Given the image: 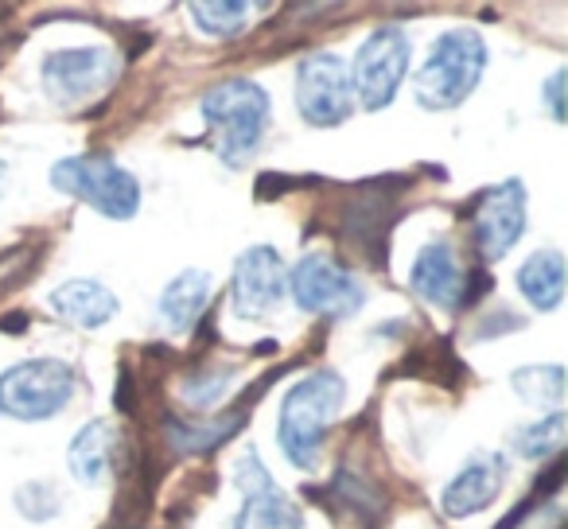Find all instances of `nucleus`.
I'll list each match as a JSON object with an SVG mask.
<instances>
[{
    "label": "nucleus",
    "mask_w": 568,
    "mask_h": 529,
    "mask_svg": "<svg viewBox=\"0 0 568 529\" xmlns=\"http://www.w3.org/2000/svg\"><path fill=\"white\" fill-rule=\"evenodd\" d=\"M343 401H347V382L335 370H312L281 397L276 444H281L288 464L301 471L320 467V448H324Z\"/></svg>",
    "instance_id": "nucleus-1"
},
{
    "label": "nucleus",
    "mask_w": 568,
    "mask_h": 529,
    "mask_svg": "<svg viewBox=\"0 0 568 529\" xmlns=\"http://www.w3.org/2000/svg\"><path fill=\"white\" fill-rule=\"evenodd\" d=\"M199 113H203L206 129H211L214 156L237 172V167H245L257 156L273 102H268V90L257 87V82L226 79L206 90L203 102H199Z\"/></svg>",
    "instance_id": "nucleus-2"
},
{
    "label": "nucleus",
    "mask_w": 568,
    "mask_h": 529,
    "mask_svg": "<svg viewBox=\"0 0 568 529\" xmlns=\"http://www.w3.org/2000/svg\"><path fill=\"white\" fill-rule=\"evenodd\" d=\"M483 71H487V40L475 28H448L444 35H436L433 51L420 63L413 94H417L420 110L448 113L475 94Z\"/></svg>",
    "instance_id": "nucleus-3"
},
{
    "label": "nucleus",
    "mask_w": 568,
    "mask_h": 529,
    "mask_svg": "<svg viewBox=\"0 0 568 529\" xmlns=\"http://www.w3.org/2000/svg\"><path fill=\"white\" fill-rule=\"evenodd\" d=\"M51 187L113 222H129L141 211V180L105 152L59 160L51 167Z\"/></svg>",
    "instance_id": "nucleus-4"
},
{
    "label": "nucleus",
    "mask_w": 568,
    "mask_h": 529,
    "mask_svg": "<svg viewBox=\"0 0 568 529\" xmlns=\"http://www.w3.org/2000/svg\"><path fill=\"white\" fill-rule=\"evenodd\" d=\"M79 378L59 358H24L0 374V417L20 425L51 420L74 401Z\"/></svg>",
    "instance_id": "nucleus-5"
},
{
    "label": "nucleus",
    "mask_w": 568,
    "mask_h": 529,
    "mask_svg": "<svg viewBox=\"0 0 568 529\" xmlns=\"http://www.w3.org/2000/svg\"><path fill=\"white\" fill-rule=\"evenodd\" d=\"M413 43L405 35V28L382 24L366 35V43L358 48L355 67H351V87H355V102L366 113L386 110L402 90L405 74H409Z\"/></svg>",
    "instance_id": "nucleus-6"
},
{
    "label": "nucleus",
    "mask_w": 568,
    "mask_h": 529,
    "mask_svg": "<svg viewBox=\"0 0 568 529\" xmlns=\"http://www.w3.org/2000/svg\"><path fill=\"white\" fill-rule=\"evenodd\" d=\"M288 293L296 308L324 319H351L366 304L358 277H351V269H343L332 253H304L288 269Z\"/></svg>",
    "instance_id": "nucleus-7"
},
{
    "label": "nucleus",
    "mask_w": 568,
    "mask_h": 529,
    "mask_svg": "<svg viewBox=\"0 0 568 529\" xmlns=\"http://www.w3.org/2000/svg\"><path fill=\"white\" fill-rule=\"evenodd\" d=\"M351 63L332 51H312L296 63V110L312 129H335L355 113Z\"/></svg>",
    "instance_id": "nucleus-8"
},
{
    "label": "nucleus",
    "mask_w": 568,
    "mask_h": 529,
    "mask_svg": "<svg viewBox=\"0 0 568 529\" xmlns=\"http://www.w3.org/2000/svg\"><path fill=\"white\" fill-rule=\"evenodd\" d=\"M43 90L59 110H79V105L102 98L118 79V59L110 48H59L43 59Z\"/></svg>",
    "instance_id": "nucleus-9"
},
{
    "label": "nucleus",
    "mask_w": 568,
    "mask_h": 529,
    "mask_svg": "<svg viewBox=\"0 0 568 529\" xmlns=\"http://www.w3.org/2000/svg\"><path fill=\"white\" fill-rule=\"evenodd\" d=\"M288 296V265L273 245H250L234 261V312L242 319H265Z\"/></svg>",
    "instance_id": "nucleus-10"
},
{
    "label": "nucleus",
    "mask_w": 568,
    "mask_h": 529,
    "mask_svg": "<svg viewBox=\"0 0 568 529\" xmlns=\"http://www.w3.org/2000/svg\"><path fill=\"white\" fill-rule=\"evenodd\" d=\"M526 230V187L521 180H506L483 191L475 206V250L483 261H503L518 245Z\"/></svg>",
    "instance_id": "nucleus-11"
},
{
    "label": "nucleus",
    "mask_w": 568,
    "mask_h": 529,
    "mask_svg": "<svg viewBox=\"0 0 568 529\" xmlns=\"http://www.w3.org/2000/svg\"><path fill=\"white\" fill-rule=\"evenodd\" d=\"M506 487V456L503 451H475L464 467L448 479L440 490V510L444 518L464 521L471 513H483L490 502H498Z\"/></svg>",
    "instance_id": "nucleus-12"
},
{
    "label": "nucleus",
    "mask_w": 568,
    "mask_h": 529,
    "mask_svg": "<svg viewBox=\"0 0 568 529\" xmlns=\"http://www.w3.org/2000/svg\"><path fill=\"white\" fill-rule=\"evenodd\" d=\"M409 288L433 308L456 312L467 296V273L456 257V245L444 242V237L420 245L409 269Z\"/></svg>",
    "instance_id": "nucleus-13"
},
{
    "label": "nucleus",
    "mask_w": 568,
    "mask_h": 529,
    "mask_svg": "<svg viewBox=\"0 0 568 529\" xmlns=\"http://www.w3.org/2000/svg\"><path fill=\"white\" fill-rule=\"evenodd\" d=\"M48 304L59 319H67L71 327H82V332H98V327H105L118 316V296L102 281H90V277L63 281L48 296Z\"/></svg>",
    "instance_id": "nucleus-14"
},
{
    "label": "nucleus",
    "mask_w": 568,
    "mask_h": 529,
    "mask_svg": "<svg viewBox=\"0 0 568 529\" xmlns=\"http://www.w3.org/2000/svg\"><path fill=\"white\" fill-rule=\"evenodd\" d=\"M118 428L113 420H90L79 428V436L67 448V467L82 487H98V482L110 479L113 471V456H118Z\"/></svg>",
    "instance_id": "nucleus-15"
},
{
    "label": "nucleus",
    "mask_w": 568,
    "mask_h": 529,
    "mask_svg": "<svg viewBox=\"0 0 568 529\" xmlns=\"http://www.w3.org/2000/svg\"><path fill=\"white\" fill-rule=\"evenodd\" d=\"M518 288L537 312H557L565 301V253L552 245L529 253L518 269Z\"/></svg>",
    "instance_id": "nucleus-16"
},
{
    "label": "nucleus",
    "mask_w": 568,
    "mask_h": 529,
    "mask_svg": "<svg viewBox=\"0 0 568 529\" xmlns=\"http://www.w3.org/2000/svg\"><path fill=\"white\" fill-rule=\"evenodd\" d=\"M206 301H211V273L203 269H183L180 277L168 281L160 293V316L172 332H187L199 316H203Z\"/></svg>",
    "instance_id": "nucleus-17"
},
{
    "label": "nucleus",
    "mask_w": 568,
    "mask_h": 529,
    "mask_svg": "<svg viewBox=\"0 0 568 529\" xmlns=\"http://www.w3.org/2000/svg\"><path fill=\"white\" fill-rule=\"evenodd\" d=\"M234 529H304V510L273 482V487L242 495Z\"/></svg>",
    "instance_id": "nucleus-18"
},
{
    "label": "nucleus",
    "mask_w": 568,
    "mask_h": 529,
    "mask_svg": "<svg viewBox=\"0 0 568 529\" xmlns=\"http://www.w3.org/2000/svg\"><path fill=\"white\" fill-rule=\"evenodd\" d=\"M510 386L518 394V401L534 405V409L560 413V405H565V366H521V370L510 374Z\"/></svg>",
    "instance_id": "nucleus-19"
},
{
    "label": "nucleus",
    "mask_w": 568,
    "mask_h": 529,
    "mask_svg": "<svg viewBox=\"0 0 568 529\" xmlns=\"http://www.w3.org/2000/svg\"><path fill=\"white\" fill-rule=\"evenodd\" d=\"M250 12L253 4H242V0H199V4H187L191 24L203 35H211V40H234L237 32H245Z\"/></svg>",
    "instance_id": "nucleus-20"
},
{
    "label": "nucleus",
    "mask_w": 568,
    "mask_h": 529,
    "mask_svg": "<svg viewBox=\"0 0 568 529\" xmlns=\"http://www.w3.org/2000/svg\"><path fill=\"white\" fill-rule=\"evenodd\" d=\"M242 413H234V417H219V420H199V425H183V420H172L168 425V440H172L175 451H183V456H203V451L219 448L222 440H230V436L242 428Z\"/></svg>",
    "instance_id": "nucleus-21"
},
{
    "label": "nucleus",
    "mask_w": 568,
    "mask_h": 529,
    "mask_svg": "<svg viewBox=\"0 0 568 529\" xmlns=\"http://www.w3.org/2000/svg\"><path fill=\"white\" fill-rule=\"evenodd\" d=\"M565 440H568V417L565 413H549L545 420H534V425L518 428L514 433V451L526 459H552L565 451Z\"/></svg>",
    "instance_id": "nucleus-22"
},
{
    "label": "nucleus",
    "mask_w": 568,
    "mask_h": 529,
    "mask_svg": "<svg viewBox=\"0 0 568 529\" xmlns=\"http://www.w3.org/2000/svg\"><path fill=\"white\" fill-rule=\"evenodd\" d=\"M237 382V374H226V370H214V374H199L183 386V401H191L195 409H211L222 394Z\"/></svg>",
    "instance_id": "nucleus-23"
},
{
    "label": "nucleus",
    "mask_w": 568,
    "mask_h": 529,
    "mask_svg": "<svg viewBox=\"0 0 568 529\" xmlns=\"http://www.w3.org/2000/svg\"><path fill=\"white\" fill-rule=\"evenodd\" d=\"M545 102H549L552 121H565V67L545 82Z\"/></svg>",
    "instance_id": "nucleus-24"
},
{
    "label": "nucleus",
    "mask_w": 568,
    "mask_h": 529,
    "mask_svg": "<svg viewBox=\"0 0 568 529\" xmlns=\"http://www.w3.org/2000/svg\"><path fill=\"white\" fill-rule=\"evenodd\" d=\"M4 183H9V164L0 160V191H4Z\"/></svg>",
    "instance_id": "nucleus-25"
}]
</instances>
